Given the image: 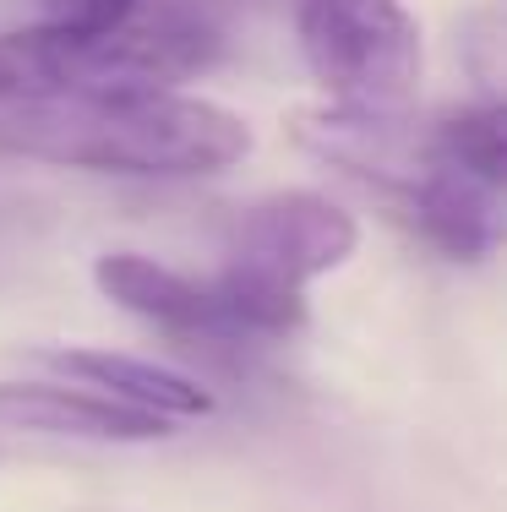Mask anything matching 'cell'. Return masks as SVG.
I'll use <instances>...</instances> for the list:
<instances>
[{"label": "cell", "instance_id": "cell-8", "mask_svg": "<svg viewBox=\"0 0 507 512\" xmlns=\"http://www.w3.org/2000/svg\"><path fill=\"white\" fill-rule=\"evenodd\" d=\"M82 93V33L55 22L0 33V109L60 104Z\"/></svg>", "mask_w": 507, "mask_h": 512}, {"label": "cell", "instance_id": "cell-1", "mask_svg": "<svg viewBox=\"0 0 507 512\" xmlns=\"http://www.w3.org/2000/svg\"><path fill=\"white\" fill-rule=\"evenodd\" d=\"M0 142L17 153L50 158V164L93 169V175H137V180L224 175L257 148L246 115L180 88L99 93V99L11 109L0 120Z\"/></svg>", "mask_w": 507, "mask_h": 512}, {"label": "cell", "instance_id": "cell-4", "mask_svg": "<svg viewBox=\"0 0 507 512\" xmlns=\"http://www.w3.org/2000/svg\"><path fill=\"white\" fill-rule=\"evenodd\" d=\"M0 431H28V436H55V442H110V447H137V442H164L175 425L153 420L142 409H126L93 387H66V382H0Z\"/></svg>", "mask_w": 507, "mask_h": 512}, {"label": "cell", "instance_id": "cell-6", "mask_svg": "<svg viewBox=\"0 0 507 512\" xmlns=\"http://www.w3.org/2000/svg\"><path fill=\"white\" fill-rule=\"evenodd\" d=\"M39 360L55 376L93 393L115 398L126 409H142L153 420H208L219 409V398L197 382V376L175 371L164 360H142V355H120V349H39Z\"/></svg>", "mask_w": 507, "mask_h": 512}, {"label": "cell", "instance_id": "cell-5", "mask_svg": "<svg viewBox=\"0 0 507 512\" xmlns=\"http://www.w3.org/2000/svg\"><path fill=\"white\" fill-rule=\"evenodd\" d=\"M388 197L453 262H480L502 240V191L475 180V175H464V169H453V164H442V158H426Z\"/></svg>", "mask_w": 507, "mask_h": 512}, {"label": "cell", "instance_id": "cell-7", "mask_svg": "<svg viewBox=\"0 0 507 512\" xmlns=\"http://www.w3.org/2000/svg\"><path fill=\"white\" fill-rule=\"evenodd\" d=\"M93 284L104 300H115L120 311L142 316L164 333H229L213 284L175 273L142 251H104L93 262Z\"/></svg>", "mask_w": 507, "mask_h": 512}, {"label": "cell", "instance_id": "cell-10", "mask_svg": "<svg viewBox=\"0 0 507 512\" xmlns=\"http://www.w3.org/2000/svg\"><path fill=\"white\" fill-rule=\"evenodd\" d=\"M142 6H148V0H44V22L93 39V33H115L120 22L137 17Z\"/></svg>", "mask_w": 507, "mask_h": 512}, {"label": "cell", "instance_id": "cell-2", "mask_svg": "<svg viewBox=\"0 0 507 512\" xmlns=\"http://www.w3.org/2000/svg\"><path fill=\"white\" fill-rule=\"evenodd\" d=\"M360 251V218L322 191H273L240 213L229 262L213 278L224 327L284 338L306 322V284L338 273Z\"/></svg>", "mask_w": 507, "mask_h": 512}, {"label": "cell", "instance_id": "cell-9", "mask_svg": "<svg viewBox=\"0 0 507 512\" xmlns=\"http://www.w3.org/2000/svg\"><path fill=\"white\" fill-rule=\"evenodd\" d=\"M431 158L464 169V175L486 180V186L502 191L507 180V109L497 99L486 104H464V109H448L431 131Z\"/></svg>", "mask_w": 507, "mask_h": 512}, {"label": "cell", "instance_id": "cell-3", "mask_svg": "<svg viewBox=\"0 0 507 512\" xmlns=\"http://www.w3.org/2000/svg\"><path fill=\"white\" fill-rule=\"evenodd\" d=\"M306 71L328 109L404 115L426 77V39L404 0H295Z\"/></svg>", "mask_w": 507, "mask_h": 512}]
</instances>
